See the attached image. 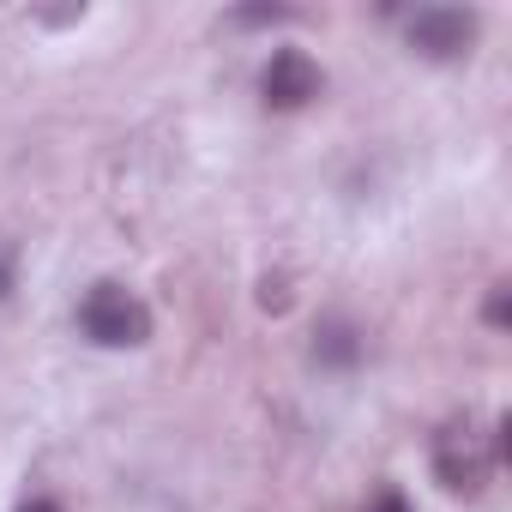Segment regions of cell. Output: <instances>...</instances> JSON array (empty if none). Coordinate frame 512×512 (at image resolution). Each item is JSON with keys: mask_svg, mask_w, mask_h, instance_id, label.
I'll return each mask as SVG.
<instances>
[{"mask_svg": "<svg viewBox=\"0 0 512 512\" xmlns=\"http://www.w3.org/2000/svg\"><path fill=\"white\" fill-rule=\"evenodd\" d=\"M79 332L97 350H139L151 338V308L127 284H91L79 296Z\"/></svg>", "mask_w": 512, "mask_h": 512, "instance_id": "1", "label": "cell"}, {"mask_svg": "<svg viewBox=\"0 0 512 512\" xmlns=\"http://www.w3.org/2000/svg\"><path fill=\"white\" fill-rule=\"evenodd\" d=\"M482 37V19L464 13V7H416L410 25H404V43L422 55V61H458L470 55Z\"/></svg>", "mask_w": 512, "mask_h": 512, "instance_id": "2", "label": "cell"}, {"mask_svg": "<svg viewBox=\"0 0 512 512\" xmlns=\"http://www.w3.org/2000/svg\"><path fill=\"white\" fill-rule=\"evenodd\" d=\"M320 91H326V73H320V61L302 55V49H278V55L260 67V97H266V109L296 115V109H308Z\"/></svg>", "mask_w": 512, "mask_h": 512, "instance_id": "3", "label": "cell"}, {"mask_svg": "<svg viewBox=\"0 0 512 512\" xmlns=\"http://www.w3.org/2000/svg\"><path fill=\"white\" fill-rule=\"evenodd\" d=\"M434 476L452 488V494H476L488 476H494V446L464 422V428H446L434 440Z\"/></svg>", "mask_w": 512, "mask_h": 512, "instance_id": "4", "label": "cell"}, {"mask_svg": "<svg viewBox=\"0 0 512 512\" xmlns=\"http://www.w3.org/2000/svg\"><path fill=\"white\" fill-rule=\"evenodd\" d=\"M362 356H368V332H362L356 320L332 314V320L314 326V362H320V368L350 374V368H362Z\"/></svg>", "mask_w": 512, "mask_h": 512, "instance_id": "5", "label": "cell"}, {"mask_svg": "<svg viewBox=\"0 0 512 512\" xmlns=\"http://www.w3.org/2000/svg\"><path fill=\"white\" fill-rule=\"evenodd\" d=\"M19 290V253L13 247H0V302H7Z\"/></svg>", "mask_w": 512, "mask_h": 512, "instance_id": "6", "label": "cell"}, {"mask_svg": "<svg viewBox=\"0 0 512 512\" xmlns=\"http://www.w3.org/2000/svg\"><path fill=\"white\" fill-rule=\"evenodd\" d=\"M488 326H494V332H506V284H494V290H488Z\"/></svg>", "mask_w": 512, "mask_h": 512, "instance_id": "7", "label": "cell"}, {"mask_svg": "<svg viewBox=\"0 0 512 512\" xmlns=\"http://www.w3.org/2000/svg\"><path fill=\"white\" fill-rule=\"evenodd\" d=\"M368 512H416V506H410V500H404V494H392V488H386V494H380V500H374V506H368Z\"/></svg>", "mask_w": 512, "mask_h": 512, "instance_id": "8", "label": "cell"}, {"mask_svg": "<svg viewBox=\"0 0 512 512\" xmlns=\"http://www.w3.org/2000/svg\"><path fill=\"white\" fill-rule=\"evenodd\" d=\"M19 512H67L55 494H31V500H19Z\"/></svg>", "mask_w": 512, "mask_h": 512, "instance_id": "9", "label": "cell"}, {"mask_svg": "<svg viewBox=\"0 0 512 512\" xmlns=\"http://www.w3.org/2000/svg\"><path fill=\"white\" fill-rule=\"evenodd\" d=\"M278 19H290V13H235V25H278Z\"/></svg>", "mask_w": 512, "mask_h": 512, "instance_id": "10", "label": "cell"}]
</instances>
